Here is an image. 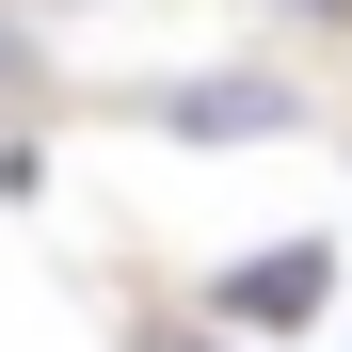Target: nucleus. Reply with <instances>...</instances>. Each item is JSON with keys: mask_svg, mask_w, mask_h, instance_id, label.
I'll return each mask as SVG.
<instances>
[{"mask_svg": "<svg viewBox=\"0 0 352 352\" xmlns=\"http://www.w3.org/2000/svg\"><path fill=\"white\" fill-rule=\"evenodd\" d=\"M48 96V65H32V16H0V112H32Z\"/></svg>", "mask_w": 352, "mask_h": 352, "instance_id": "3", "label": "nucleus"}, {"mask_svg": "<svg viewBox=\"0 0 352 352\" xmlns=\"http://www.w3.org/2000/svg\"><path fill=\"white\" fill-rule=\"evenodd\" d=\"M144 352H192V336H176V320H144Z\"/></svg>", "mask_w": 352, "mask_h": 352, "instance_id": "4", "label": "nucleus"}, {"mask_svg": "<svg viewBox=\"0 0 352 352\" xmlns=\"http://www.w3.org/2000/svg\"><path fill=\"white\" fill-rule=\"evenodd\" d=\"M320 288H336L320 241H272V256H241V272L208 288V320H224V336H288V320H320Z\"/></svg>", "mask_w": 352, "mask_h": 352, "instance_id": "1", "label": "nucleus"}, {"mask_svg": "<svg viewBox=\"0 0 352 352\" xmlns=\"http://www.w3.org/2000/svg\"><path fill=\"white\" fill-rule=\"evenodd\" d=\"M288 112H305V96L256 65V80H176V96H160V129H288Z\"/></svg>", "mask_w": 352, "mask_h": 352, "instance_id": "2", "label": "nucleus"}, {"mask_svg": "<svg viewBox=\"0 0 352 352\" xmlns=\"http://www.w3.org/2000/svg\"><path fill=\"white\" fill-rule=\"evenodd\" d=\"M32 16H80V0H32Z\"/></svg>", "mask_w": 352, "mask_h": 352, "instance_id": "5", "label": "nucleus"}, {"mask_svg": "<svg viewBox=\"0 0 352 352\" xmlns=\"http://www.w3.org/2000/svg\"><path fill=\"white\" fill-rule=\"evenodd\" d=\"M305 16H352V0H305Z\"/></svg>", "mask_w": 352, "mask_h": 352, "instance_id": "6", "label": "nucleus"}]
</instances>
